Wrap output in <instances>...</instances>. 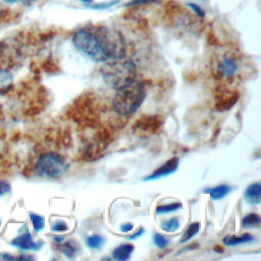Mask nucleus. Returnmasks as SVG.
<instances>
[{
    "mask_svg": "<svg viewBox=\"0 0 261 261\" xmlns=\"http://www.w3.org/2000/svg\"><path fill=\"white\" fill-rule=\"evenodd\" d=\"M74 47L96 62H105L125 56L122 36L107 27H87L79 29L72 36Z\"/></svg>",
    "mask_w": 261,
    "mask_h": 261,
    "instance_id": "1",
    "label": "nucleus"
},
{
    "mask_svg": "<svg viewBox=\"0 0 261 261\" xmlns=\"http://www.w3.org/2000/svg\"><path fill=\"white\" fill-rule=\"evenodd\" d=\"M104 83L113 90H118L136 81V64L125 57L109 59L100 69Z\"/></svg>",
    "mask_w": 261,
    "mask_h": 261,
    "instance_id": "2",
    "label": "nucleus"
},
{
    "mask_svg": "<svg viewBox=\"0 0 261 261\" xmlns=\"http://www.w3.org/2000/svg\"><path fill=\"white\" fill-rule=\"evenodd\" d=\"M146 98L145 85L141 82H133L116 90L112 105L114 111L123 117H129L137 112Z\"/></svg>",
    "mask_w": 261,
    "mask_h": 261,
    "instance_id": "3",
    "label": "nucleus"
},
{
    "mask_svg": "<svg viewBox=\"0 0 261 261\" xmlns=\"http://www.w3.org/2000/svg\"><path fill=\"white\" fill-rule=\"evenodd\" d=\"M67 168L68 165L63 157L55 152L42 153L36 162V170L39 175L52 179L61 177Z\"/></svg>",
    "mask_w": 261,
    "mask_h": 261,
    "instance_id": "4",
    "label": "nucleus"
},
{
    "mask_svg": "<svg viewBox=\"0 0 261 261\" xmlns=\"http://www.w3.org/2000/svg\"><path fill=\"white\" fill-rule=\"evenodd\" d=\"M179 164V160L177 157H173L169 160H167L165 163H163L160 167H158L157 169H155L151 174H149L148 176H146L144 178V180H152V179H158L160 177H164L167 176L171 173H173Z\"/></svg>",
    "mask_w": 261,
    "mask_h": 261,
    "instance_id": "5",
    "label": "nucleus"
},
{
    "mask_svg": "<svg viewBox=\"0 0 261 261\" xmlns=\"http://www.w3.org/2000/svg\"><path fill=\"white\" fill-rule=\"evenodd\" d=\"M11 245L24 251H37L42 247L43 242H34L32 234L29 231H27L14 238L11 241Z\"/></svg>",
    "mask_w": 261,
    "mask_h": 261,
    "instance_id": "6",
    "label": "nucleus"
},
{
    "mask_svg": "<svg viewBox=\"0 0 261 261\" xmlns=\"http://www.w3.org/2000/svg\"><path fill=\"white\" fill-rule=\"evenodd\" d=\"M244 199L250 205H258L261 202V185L254 182L247 187L244 192Z\"/></svg>",
    "mask_w": 261,
    "mask_h": 261,
    "instance_id": "7",
    "label": "nucleus"
},
{
    "mask_svg": "<svg viewBox=\"0 0 261 261\" xmlns=\"http://www.w3.org/2000/svg\"><path fill=\"white\" fill-rule=\"evenodd\" d=\"M218 70H219L220 74L224 77L232 76L236 73V71L238 70V62H237L236 58L230 57V56L224 57L221 60V62L219 63Z\"/></svg>",
    "mask_w": 261,
    "mask_h": 261,
    "instance_id": "8",
    "label": "nucleus"
},
{
    "mask_svg": "<svg viewBox=\"0 0 261 261\" xmlns=\"http://www.w3.org/2000/svg\"><path fill=\"white\" fill-rule=\"evenodd\" d=\"M134 251V246L129 243L121 244L116 247L112 252V258L117 261H126L130 258V255Z\"/></svg>",
    "mask_w": 261,
    "mask_h": 261,
    "instance_id": "9",
    "label": "nucleus"
},
{
    "mask_svg": "<svg viewBox=\"0 0 261 261\" xmlns=\"http://www.w3.org/2000/svg\"><path fill=\"white\" fill-rule=\"evenodd\" d=\"M13 86L12 74L3 67H0V96L7 94Z\"/></svg>",
    "mask_w": 261,
    "mask_h": 261,
    "instance_id": "10",
    "label": "nucleus"
},
{
    "mask_svg": "<svg viewBox=\"0 0 261 261\" xmlns=\"http://www.w3.org/2000/svg\"><path fill=\"white\" fill-rule=\"evenodd\" d=\"M230 187L227 185H218L213 188H208L203 191V193L208 194L212 200L223 199L230 192Z\"/></svg>",
    "mask_w": 261,
    "mask_h": 261,
    "instance_id": "11",
    "label": "nucleus"
},
{
    "mask_svg": "<svg viewBox=\"0 0 261 261\" xmlns=\"http://www.w3.org/2000/svg\"><path fill=\"white\" fill-rule=\"evenodd\" d=\"M255 239L252 234L250 233H243L241 236H225L222 240L223 244L226 246H237L240 244H246V243H251L253 242Z\"/></svg>",
    "mask_w": 261,
    "mask_h": 261,
    "instance_id": "12",
    "label": "nucleus"
},
{
    "mask_svg": "<svg viewBox=\"0 0 261 261\" xmlns=\"http://www.w3.org/2000/svg\"><path fill=\"white\" fill-rule=\"evenodd\" d=\"M63 255H65L67 258L71 259L74 257L76 252L79 251L77 245L72 241H67L65 243H62L58 248Z\"/></svg>",
    "mask_w": 261,
    "mask_h": 261,
    "instance_id": "13",
    "label": "nucleus"
},
{
    "mask_svg": "<svg viewBox=\"0 0 261 261\" xmlns=\"http://www.w3.org/2000/svg\"><path fill=\"white\" fill-rule=\"evenodd\" d=\"M260 223H261V217L256 213H249L242 219V227L243 228L259 226Z\"/></svg>",
    "mask_w": 261,
    "mask_h": 261,
    "instance_id": "14",
    "label": "nucleus"
},
{
    "mask_svg": "<svg viewBox=\"0 0 261 261\" xmlns=\"http://www.w3.org/2000/svg\"><path fill=\"white\" fill-rule=\"evenodd\" d=\"M182 204L180 202H174V203H168L164 205H159L156 207V214H167L171 212H175L179 209H181Z\"/></svg>",
    "mask_w": 261,
    "mask_h": 261,
    "instance_id": "15",
    "label": "nucleus"
},
{
    "mask_svg": "<svg viewBox=\"0 0 261 261\" xmlns=\"http://www.w3.org/2000/svg\"><path fill=\"white\" fill-rule=\"evenodd\" d=\"M179 226H180V223H179V219L177 217L170 218V219L162 222L160 225L161 229L166 232H175L179 229Z\"/></svg>",
    "mask_w": 261,
    "mask_h": 261,
    "instance_id": "16",
    "label": "nucleus"
},
{
    "mask_svg": "<svg viewBox=\"0 0 261 261\" xmlns=\"http://www.w3.org/2000/svg\"><path fill=\"white\" fill-rule=\"evenodd\" d=\"M200 230V223L199 222H192L187 230L185 231V233L182 234L181 239H180V243H186L188 242L189 240H191L194 236H196Z\"/></svg>",
    "mask_w": 261,
    "mask_h": 261,
    "instance_id": "17",
    "label": "nucleus"
},
{
    "mask_svg": "<svg viewBox=\"0 0 261 261\" xmlns=\"http://www.w3.org/2000/svg\"><path fill=\"white\" fill-rule=\"evenodd\" d=\"M30 218H31L34 230L36 232H40L41 230H43V228L45 226V218L43 216L31 212L30 213Z\"/></svg>",
    "mask_w": 261,
    "mask_h": 261,
    "instance_id": "18",
    "label": "nucleus"
},
{
    "mask_svg": "<svg viewBox=\"0 0 261 261\" xmlns=\"http://www.w3.org/2000/svg\"><path fill=\"white\" fill-rule=\"evenodd\" d=\"M104 242H105L104 238L99 234L89 236L86 239V244L91 249H100L102 247V245L104 244Z\"/></svg>",
    "mask_w": 261,
    "mask_h": 261,
    "instance_id": "19",
    "label": "nucleus"
},
{
    "mask_svg": "<svg viewBox=\"0 0 261 261\" xmlns=\"http://www.w3.org/2000/svg\"><path fill=\"white\" fill-rule=\"evenodd\" d=\"M153 242H154V244H155L156 247H158V248H160V249H164V248H166V247L168 246V244H169V239L166 238L165 236L161 234V233L156 232V233H154V236H153Z\"/></svg>",
    "mask_w": 261,
    "mask_h": 261,
    "instance_id": "20",
    "label": "nucleus"
},
{
    "mask_svg": "<svg viewBox=\"0 0 261 261\" xmlns=\"http://www.w3.org/2000/svg\"><path fill=\"white\" fill-rule=\"evenodd\" d=\"M119 2V0H112L110 2H103V3H98V4H88V7L92 8V9H105V8H109L114 6L115 4H117Z\"/></svg>",
    "mask_w": 261,
    "mask_h": 261,
    "instance_id": "21",
    "label": "nucleus"
},
{
    "mask_svg": "<svg viewBox=\"0 0 261 261\" xmlns=\"http://www.w3.org/2000/svg\"><path fill=\"white\" fill-rule=\"evenodd\" d=\"M162 0H130L125 5L126 6H137V5H144V4H151V3H158Z\"/></svg>",
    "mask_w": 261,
    "mask_h": 261,
    "instance_id": "22",
    "label": "nucleus"
},
{
    "mask_svg": "<svg viewBox=\"0 0 261 261\" xmlns=\"http://www.w3.org/2000/svg\"><path fill=\"white\" fill-rule=\"evenodd\" d=\"M51 229H52L53 231H65V230L68 229V225H67L64 221L58 220V221H56V222L52 225Z\"/></svg>",
    "mask_w": 261,
    "mask_h": 261,
    "instance_id": "23",
    "label": "nucleus"
},
{
    "mask_svg": "<svg viewBox=\"0 0 261 261\" xmlns=\"http://www.w3.org/2000/svg\"><path fill=\"white\" fill-rule=\"evenodd\" d=\"M10 190H11L10 184L4 179H0V197L9 193Z\"/></svg>",
    "mask_w": 261,
    "mask_h": 261,
    "instance_id": "24",
    "label": "nucleus"
},
{
    "mask_svg": "<svg viewBox=\"0 0 261 261\" xmlns=\"http://www.w3.org/2000/svg\"><path fill=\"white\" fill-rule=\"evenodd\" d=\"M187 5H188L190 8H192V10H193L199 17H204V16H205L204 10H203L200 6H198L197 4H195V3H188Z\"/></svg>",
    "mask_w": 261,
    "mask_h": 261,
    "instance_id": "25",
    "label": "nucleus"
},
{
    "mask_svg": "<svg viewBox=\"0 0 261 261\" xmlns=\"http://www.w3.org/2000/svg\"><path fill=\"white\" fill-rule=\"evenodd\" d=\"M144 232H145L144 228H143V227H140V228H139L135 233L129 234V236H126L125 238H126V239H128V240H135V239H137V238H140Z\"/></svg>",
    "mask_w": 261,
    "mask_h": 261,
    "instance_id": "26",
    "label": "nucleus"
},
{
    "mask_svg": "<svg viewBox=\"0 0 261 261\" xmlns=\"http://www.w3.org/2000/svg\"><path fill=\"white\" fill-rule=\"evenodd\" d=\"M134 228V224L130 223V222H126V223H123L120 225V230L122 232H128V231H132Z\"/></svg>",
    "mask_w": 261,
    "mask_h": 261,
    "instance_id": "27",
    "label": "nucleus"
},
{
    "mask_svg": "<svg viewBox=\"0 0 261 261\" xmlns=\"http://www.w3.org/2000/svg\"><path fill=\"white\" fill-rule=\"evenodd\" d=\"M54 241L59 244V243H62V242L64 241V238H63V237H57V236H56V237H54Z\"/></svg>",
    "mask_w": 261,
    "mask_h": 261,
    "instance_id": "28",
    "label": "nucleus"
},
{
    "mask_svg": "<svg viewBox=\"0 0 261 261\" xmlns=\"http://www.w3.org/2000/svg\"><path fill=\"white\" fill-rule=\"evenodd\" d=\"M3 1L6 2V3H9V4H13V3H16V2L22 1V0H3Z\"/></svg>",
    "mask_w": 261,
    "mask_h": 261,
    "instance_id": "29",
    "label": "nucleus"
},
{
    "mask_svg": "<svg viewBox=\"0 0 261 261\" xmlns=\"http://www.w3.org/2000/svg\"><path fill=\"white\" fill-rule=\"evenodd\" d=\"M80 1L85 2V3H88V4H90V3H92V2H93V0H80Z\"/></svg>",
    "mask_w": 261,
    "mask_h": 261,
    "instance_id": "30",
    "label": "nucleus"
},
{
    "mask_svg": "<svg viewBox=\"0 0 261 261\" xmlns=\"http://www.w3.org/2000/svg\"><path fill=\"white\" fill-rule=\"evenodd\" d=\"M0 225H1V221H0Z\"/></svg>",
    "mask_w": 261,
    "mask_h": 261,
    "instance_id": "31",
    "label": "nucleus"
}]
</instances>
